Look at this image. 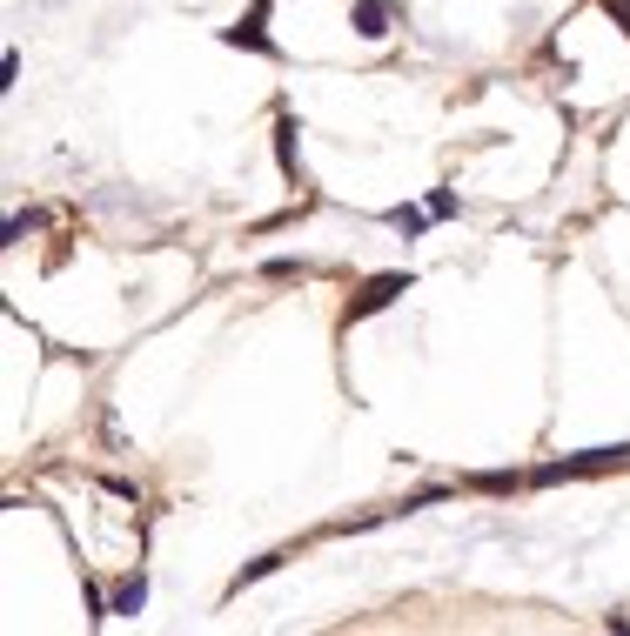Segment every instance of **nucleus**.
Returning <instances> with one entry per match:
<instances>
[{"label":"nucleus","mask_w":630,"mask_h":636,"mask_svg":"<svg viewBox=\"0 0 630 636\" xmlns=\"http://www.w3.org/2000/svg\"><path fill=\"white\" fill-rule=\"evenodd\" d=\"M262 0H255V14H248V21H235V27H222V47H255V54H269V61H282V47L269 41V34H262Z\"/></svg>","instance_id":"nucleus-4"},{"label":"nucleus","mask_w":630,"mask_h":636,"mask_svg":"<svg viewBox=\"0 0 630 636\" xmlns=\"http://www.w3.org/2000/svg\"><path fill=\"white\" fill-rule=\"evenodd\" d=\"M530 476H517V469H483V476H470V489H483V496H503V489H523Z\"/></svg>","instance_id":"nucleus-8"},{"label":"nucleus","mask_w":630,"mask_h":636,"mask_svg":"<svg viewBox=\"0 0 630 636\" xmlns=\"http://www.w3.org/2000/svg\"><path fill=\"white\" fill-rule=\"evenodd\" d=\"M275 161H282V175L295 181V188H302V121H295V114H282V121H275Z\"/></svg>","instance_id":"nucleus-3"},{"label":"nucleus","mask_w":630,"mask_h":636,"mask_svg":"<svg viewBox=\"0 0 630 636\" xmlns=\"http://www.w3.org/2000/svg\"><path fill=\"white\" fill-rule=\"evenodd\" d=\"M383 221L389 228H396V235H403V242H416V235H429V208H409V201H396V208H383Z\"/></svg>","instance_id":"nucleus-5"},{"label":"nucleus","mask_w":630,"mask_h":636,"mask_svg":"<svg viewBox=\"0 0 630 636\" xmlns=\"http://www.w3.org/2000/svg\"><path fill=\"white\" fill-rule=\"evenodd\" d=\"M148 610V576H128V583H121V590H114V616H141Z\"/></svg>","instance_id":"nucleus-7"},{"label":"nucleus","mask_w":630,"mask_h":636,"mask_svg":"<svg viewBox=\"0 0 630 636\" xmlns=\"http://www.w3.org/2000/svg\"><path fill=\"white\" fill-rule=\"evenodd\" d=\"M604 14H610V21H617V27L630 34V0H604Z\"/></svg>","instance_id":"nucleus-12"},{"label":"nucleus","mask_w":630,"mask_h":636,"mask_svg":"<svg viewBox=\"0 0 630 636\" xmlns=\"http://www.w3.org/2000/svg\"><path fill=\"white\" fill-rule=\"evenodd\" d=\"M610 469H630V442H604V449H577V456L537 462V469H530V489H550V483H584V476H610Z\"/></svg>","instance_id":"nucleus-1"},{"label":"nucleus","mask_w":630,"mask_h":636,"mask_svg":"<svg viewBox=\"0 0 630 636\" xmlns=\"http://www.w3.org/2000/svg\"><path fill=\"white\" fill-rule=\"evenodd\" d=\"M423 208H429L436 221H456V215H463V201H456L450 188H429V201H423Z\"/></svg>","instance_id":"nucleus-9"},{"label":"nucleus","mask_w":630,"mask_h":636,"mask_svg":"<svg viewBox=\"0 0 630 636\" xmlns=\"http://www.w3.org/2000/svg\"><path fill=\"white\" fill-rule=\"evenodd\" d=\"M14 81H21V54L7 47V54H0V88H14Z\"/></svg>","instance_id":"nucleus-10"},{"label":"nucleus","mask_w":630,"mask_h":636,"mask_svg":"<svg viewBox=\"0 0 630 636\" xmlns=\"http://www.w3.org/2000/svg\"><path fill=\"white\" fill-rule=\"evenodd\" d=\"M389 21H396V14H389V0H356V34H362V41H383Z\"/></svg>","instance_id":"nucleus-6"},{"label":"nucleus","mask_w":630,"mask_h":636,"mask_svg":"<svg viewBox=\"0 0 630 636\" xmlns=\"http://www.w3.org/2000/svg\"><path fill=\"white\" fill-rule=\"evenodd\" d=\"M262 275H275V282H289V275H302V262H289V255H275V262L262 268Z\"/></svg>","instance_id":"nucleus-11"},{"label":"nucleus","mask_w":630,"mask_h":636,"mask_svg":"<svg viewBox=\"0 0 630 636\" xmlns=\"http://www.w3.org/2000/svg\"><path fill=\"white\" fill-rule=\"evenodd\" d=\"M409 288H416V282H409L403 268H389V275H369V282H362V295L349 302V315H342V322H369V315H383L389 302H403Z\"/></svg>","instance_id":"nucleus-2"}]
</instances>
